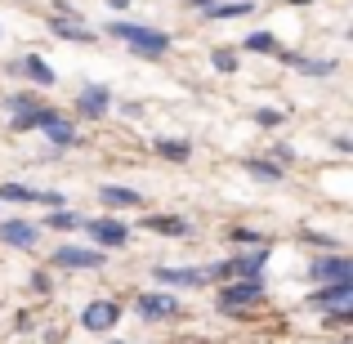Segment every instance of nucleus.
Segmentation results:
<instances>
[{"label":"nucleus","instance_id":"obj_15","mask_svg":"<svg viewBox=\"0 0 353 344\" xmlns=\"http://www.w3.org/2000/svg\"><path fill=\"white\" fill-rule=\"evenodd\" d=\"M45 27H50L54 41H68V45H94L99 41V32H90L81 18H54L50 14V23H45Z\"/></svg>","mask_w":353,"mask_h":344},{"label":"nucleus","instance_id":"obj_19","mask_svg":"<svg viewBox=\"0 0 353 344\" xmlns=\"http://www.w3.org/2000/svg\"><path fill=\"white\" fill-rule=\"evenodd\" d=\"M241 50L246 54H259V59H282V36L277 32H268V27H259V32H246L241 36Z\"/></svg>","mask_w":353,"mask_h":344},{"label":"nucleus","instance_id":"obj_37","mask_svg":"<svg viewBox=\"0 0 353 344\" xmlns=\"http://www.w3.org/2000/svg\"><path fill=\"white\" fill-rule=\"evenodd\" d=\"M103 344H130V340H103Z\"/></svg>","mask_w":353,"mask_h":344},{"label":"nucleus","instance_id":"obj_30","mask_svg":"<svg viewBox=\"0 0 353 344\" xmlns=\"http://www.w3.org/2000/svg\"><path fill=\"white\" fill-rule=\"evenodd\" d=\"M268 161L291 165V161H295V143H286V139H273V148H268Z\"/></svg>","mask_w":353,"mask_h":344},{"label":"nucleus","instance_id":"obj_33","mask_svg":"<svg viewBox=\"0 0 353 344\" xmlns=\"http://www.w3.org/2000/svg\"><path fill=\"white\" fill-rule=\"evenodd\" d=\"M331 148H336L340 156H353V139L349 134H331Z\"/></svg>","mask_w":353,"mask_h":344},{"label":"nucleus","instance_id":"obj_22","mask_svg":"<svg viewBox=\"0 0 353 344\" xmlns=\"http://www.w3.org/2000/svg\"><path fill=\"white\" fill-rule=\"evenodd\" d=\"M152 152L161 156V161H174V165H183L192 156V139H152Z\"/></svg>","mask_w":353,"mask_h":344},{"label":"nucleus","instance_id":"obj_38","mask_svg":"<svg viewBox=\"0 0 353 344\" xmlns=\"http://www.w3.org/2000/svg\"><path fill=\"white\" fill-rule=\"evenodd\" d=\"M336 344H353V340H336Z\"/></svg>","mask_w":353,"mask_h":344},{"label":"nucleus","instance_id":"obj_4","mask_svg":"<svg viewBox=\"0 0 353 344\" xmlns=\"http://www.w3.org/2000/svg\"><path fill=\"white\" fill-rule=\"evenodd\" d=\"M50 264L63 268V273H99V268H108V250L81 246V241H63V246H54Z\"/></svg>","mask_w":353,"mask_h":344},{"label":"nucleus","instance_id":"obj_13","mask_svg":"<svg viewBox=\"0 0 353 344\" xmlns=\"http://www.w3.org/2000/svg\"><path fill=\"white\" fill-rule=\"evenodd\" d=\"M112 90L103 85V81H85V85L77 90V112L81 117H90V121H103L108 112H112Z\"/></svg>","mask_w":353,"mask_h":344},{"label":"nucleus","instance_id":"obj_26","mask_svg":"<svg viewBox=\"0 0 353 344\" xmlns=\"http://www.w3.org/2000/svg\"><path fill=\"white\" fill-rule=\"evenodd\" d=\"M27 291H32L36 300H45V295L54 291V277H50V268H32V277H27Z\"/></svg>","mask_w":353,"mask_h":344},{"label":"nucleus","instance_id":"obj_10","mask_svg":"<svg viewBox=\"0 0 353 344\" xmlns=\"http://www.w3.org/2000/svg\"><path fill=\"white\" fill-rule=\"evenodd\" d=\"M309 282L313 286H322V282H353V259H349V250H322V255H313Z\"/></svg>","mask_w":353,"mask_h":344},{"label":"nucleus","instance_id":"obj_36","mask_svg":"<svg viewBox=\"0 0 353 344\" xmlns=\"http://www.w3.org/2000/svg\"><path fill=\"white\" fill-rule=\"evenodd\" d=\"M130 5H134V0H108V9H117V14H125Z\"/></svg>","mask_w":353,"mask_h":344},{"label":"nucleus","instance_id":"obj_11","mask_svg":"<svg viewBox=\"0 0 353 344\" xmlns=\"http://www.w3.org/2000/svg\"><path fill=\"white\" fill-rule=\"evenodd\" d=\"M41 237H45V228L36 219H23V215L0 219V246H9V250H36Z\"/></svg>","mask_w":353,"mask_h":344},{"label":"nucleus","instance_id":"obj_40","mask_svg":"<svg viewBox=\"0 0 353 344\" xmlns=\"http://www.w3.org/2000/svg\"><path fill=\"white\" fill-rule=\"evenodd\" d=\"M0 41H5V27H0Z\"/></svg>","mask_w":353,"mask_h":344},{"label":"nucleus","instance_id":"obj_8","mask_svg":"<svg viewBox=\"0 0 353 344\" xmlns=\"http://www.w3.org/2000/svg\"><path fill=\"white\" fill-rule=\"evenodd\" d=\"M0 201H9V206H45V210H59V206H68V192H59V188H32V183L9 179V183H0Z\"/></svg>","mask_w":353,"mask_h":344},{"label":"nucleus","instance_id":"obj_39","mask_svg":"<svg viewBox=\"0 0 353 344\" xmlns=\"http://www.w3.org/2000/svg\"><path fill=\"white\" fill-rule=\"evenodd\" d=\"M295 5H309V0H295Z\"/></svg>","mask_w":353,"mask_h":344},{"label":"nucleus","instance_id":"obj_9","mask_svg":"<svg viewBox=\"0 0 353 344\" xmlns=\"http://www.w3.org/2000/svg\"><path fill=\"white\" fill-rule=\"evenodd\" d=\"M9 72H14V77H23V81H27V90H36V94H45V90L59 85V72H54V68H50V59H45V54H36V50L18 54V59L9 63Z\"/></svg>","mask_w":353,"mask_h":344},{"label":"nucleus","instance_id":"obj_14","mask_svg":"<svg viewBox=\"0 0 353 344\" xmlns=\"http://www.w3.org/2000/svg\"><path fill=\"white\" fill-rule=\"evenodd\" d=\"M117 322H121L117 300H90L85 309H81V327H85L90 336H108V331H117Z\"/></svg>","mask_w":353,"mask_h":344},{"label":"nucleus","instance_id":"obj_25","mask_svg":"<svg viewBox=\"0 0 353 344\" xmlns=\"http://www.w3.org/2000/svg\"><path fill=\"white\" fill-rule=\"evenodd\" d=\"M210 68H215L219 77H233L241 68V50H210Z\"/></svg>","mask_w":353,"mask_h":344},{"label":"nucleus","instance_id":"obj_34","mask_svg":"<svg viewBox=\"0 0 353 344\" xmlns=\"http://www.w3.org/2000/svg\"><path fill=\"white\" fill-rule=\"evenodd\" d=\"M215 5H219V0H188V9H192V14H210Z\"/></svg>","mask_w":353,"mask_h":344},{"label":"nucleus","instance_id":"obj_2","mask_svg":"<svg viewBox=\"0 0 353 344\" xmlns=\"http://www.w3.org/2000/svg\"><path fill=\"white\" fill-rule=\"evenodd\" d=\"M264 295H268L264 277H233V282H219L215 309L224 313L228 322H246V313L259 309V304H264Z\"/></svg>","mask_w":353,"mask_h":344},{"label":"nucleus","instance_id":"obj_29","mask_svg":"<svg viewBox=\"0 0 353 344\" xmlns=\"http://www.w3.org/2000/svg\"><path fill=\"white\" fill-rule=\"evenodd\" d=\"M228 241H233V246H264V232H259V228H233V232H228Z\"/></svg>","mask_w":353,"mask_h":344},{"label":"nucleus","instance_id":"obj_32","mask_svg":"<svg viewBox=\"0 0 353 344\" xmlns=\"http://www.w3.org/2000/svg\"><path fill=\"white\" fill-rule=\"evenodd\" d=\"M54 18H81V9L72 0H54Z\"/></svg>","mask_w":353,"mask_h":344},{"label":"nucleus","instance_id":"obj_17","mask_svg":"<svg viewBox=\"0 0 353 344\" xmlns=\"http://www.w3.org/2000/svg\"><path fill=\"white\" fill-rule=\"evenodd\" d=\"M313 309H340V304H353V282H322L309 291Z\"/></svg>","mask_w":353,"mask_h":344},{"label":"nucleus","instance_id":"obj_21","mask_svg":"<svg viewBox=\"0 0 353 344\" xmlns=\"http://www.w3.org/2000/svg\"><path fill=\"white\" fill-rule=\"evenodd\" d=\"M41 228H54V232H81V228H85V215H81V210H72V206H59V210H45Z\"/></svg>","mask_w":353,"mask_h":344},{"label":"nucleus","instance_id":"obj_24","mask_svg":"<svg viewBox=\"0 0 353 344\" xmlns=\"http://www.w3.org/2000/svg\"><path fill=\"white\" fill-rule=\"evenodd\" d=\"M246 174H250V179H259V183H282L286 179V165L268 161V156H246Z\"/></svg>","mask_w":353,"mask_h":344},{"label":"nucleus","instance_id":"obj_16","mask_svg":"<svg viewBox=\"0 0 353 344\" xmlns=\"http://www.w3.org/2000/svg\"><path fill=\"white\" fill-rule=\"evenodd\" d=\"M99 201L103 210H143V192L125 183H99Z\"/></svg>","mask_w":353,"mask_h":344},{"label":"nucleus","instance_id":"obj_23","mask_svg":"<svg viewBox=\"0 0 353 344\" xmlns=\"http://www.w3.org/2000/svg\"><path fill=\"white\" fill-rule=\"evenodd\" d=\"M255 14V0H219L215 9H210V23H237V18H250Z\"/></svg>","mask_w":353,"mask_h":344},{"label":"nucleus","instance_id":"obj_3","mask_svg":"<svg viewBox=\"0 0 353 344\" xmlns=\"http://www.w3.org/2000/svg\"><path fill=\"white\" fill-rule=\"evenodd\" d=\"M0 108H5V117H9V130H18V134H23V130H41L45 121L59 112V108L45 103L36 90H18V94H5V99H0Z\"/></svg>","mask_w":353,"mask_h":344},{"label":"nucleus","instance_id":"obj_20","mask_svg":"<svg viewBox=\"0 0 353 344\" xmlns=\"http://www.w3.org/2000/svg\"><path fill=\"white\" fill-rule=\"evenodd\" d=\"M139 228H143V232H157V237H170V241L192 232V224L183 215H143V219H139Z\"/></svg>","mask_w":353,"mask_h":344},{"label":"nucleus","instance_id":"obj_5","mask_svg":"<svg viewBox=\"0 0 353 344\" xmlns=\"http://www.w3.org/2000/svg\"><path fill=\"white\" fill-rule=\"evenodd\" d=\"M81 232L90 237V246L108 250V255H112V250H121V246H130V237H134V228H130L121 215H112V210H108V215L85 219V228H81Z\"/></svg>","mask_w":353,"mask_h":344},{"label":"nucleus","instance_id":"obj_12","mask_svg":"<svg viewBox=\"0 0 353 344\" xmlns=\"http://www.w3.org/2000/svg\"><path fill=\"white\" fill-rule=\"evenodd\" d=\"M36 134H41L45 143L54 148V152H72V148H81V130H77V121L63 112V108H59V112H54L50 121H45Z\"/></svg>","mask_w":353,"mask_h":344},{"label":"nucleus","instance_id":"obj_31","mask_svg":"<svg viewBox=\"0 0 353 344\" xmlns=\"http://www.w3.org/2000/svg\"><path fill=\"white\" fill-rule=\"evenodd\" d=\"M327 313V327H353V304H340V309H322Z\"/></svg>","mask_w":353,"mask_h":344},{"label":"nucleus","instance_id":"obj_28","mask_svg":"<svg viewBox=\"0 0 353 344\" xmlns=\"http://www.w3.org/2000/svg\"><path fill=\"white\" fill-rule=\"evenodd\" d=\"M304 241H309V246L318 250V255H322V250H345V241L331 237V232H304Z\"/></svg>","mask_w":353,"mask_h":344},{"label":"nucleus","instance_id":"obj_7","mask_svg":"<svg viewBox=\"0 0 353 344\" xmlns=\"http://www.w3.org/2000/svg\"><path fill=\"white\" fill-rule=\"evenodd\" d=\"M152 282L161 291H201V286H210V277H206V264H157Z\"/></svg>","mask_w":353,"mask_h":344},{"label":"nucleus","instance_id":"obj_1","mask_svg":"<svg viewBox=\"0 0 353 344\" xmlns=\"http://www.w3.org/2000/svg\"><path fill=\"white\" fill-rule=\"evenodd\" d=\"M103 36L121 41L130 54H139L143 63H161L165 54L174 50V32H161V27H152V23H134V18H108Z\"/></svg>","mask_w":353,"mask_h":344},{"label":"nucleus","instance_id":"obj_35","mask_svg":"<svg viewBox=\"0 0 353 344\" xmlns=\"http://www.w3.org/2000/svg\"><path fill=\"white\" fill-rule=\"evenodd\" d=\"M139 112H143V103H121V117H130V121H134Z\"/></svg>","mask_w":353,"mask_h":344},{"label":"nucleus","instance_id":"obj_6","mask_svg":"<svg viewBox=\"0 0 353 344\" xmlns=\"http://www.w3.org/2000/svg\"><path fill=\"white\" fill-rule=\"evenodd\" d=\"M134 318L139 322H174L183 318V304L174 291H161V286H152V291H139L134 295Z\"/></svg>","mask_w":353,"mask_h":344},{"label":"nucleus","instance_id":"obj_27","mask_svg":"<svg viewBox=\"0 0 353 344\" xmlns=\"http://www.w3.org/2000/svg\"><path fill=\"white\" fill-rule=\"evenodd\" d=\"M250 121H255L259 130H277V125L286 121V112H282V108H255V112H250Z\"/></svg>","mask_w":353,"mask_h":344},{"label":"nucleus","instance_id":"obj_18","mask_svg":"<svg viewBox=\"0 0 353 344\" xmlns=\"http://www.w3.org/2000/svg\"><path fill=\"white\" fill-rule=\"evenodd\" d=\"M282 63H286V68H295L300 77H318V81L336 77V68H340L336 59H309V54H291V50L282 54Z\"/></svg>","mask_w":353,"mask_h":344}]
</instances>
